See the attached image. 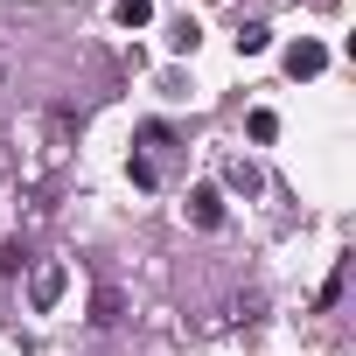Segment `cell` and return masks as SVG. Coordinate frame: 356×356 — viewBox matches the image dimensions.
<instances>
[{
  "label": "cell",
  "instance_id": "cell-1",
  "mask_svg": "<svg viewBox=\"0 0 356 356\" xmlns=\"http://www.w3.org/2000/svg\"><path fill=\"white\" fill-rule=\"evenodd\" d=\"M91 321H98V328H119V321H126V293H119V286H98V293H91Z\"/></svg>",
  "mask_w": 356,
  "mask_h": 356
},
{
  "label": "cell",
  "instance_id": "cell-2",
  "mask_svg": "<svg viewBox=\"0 0 356 356\" xmlns=\"http://www.w3.org/2000/svg\"><path fill=\"white\" fill-rule=\"evenodd\" d=\"M321 63H328V49H321V42H293V49H286V70H293V77H314Z\"/></svg>",
  "mask_w": 356,
  "mask_h": 356
},
{
  "label": "cell",
  "instance_id": "cell-3",
  "mask_svg": "<svg viewBox=\"0 0 356 356\" xmlns=\"http://www.w3.org/2000/svg\"><path fill=\"white\" fill-rule=\"evenodd\" d=\"M63 286H70V280H63V266H42L29 293H35V307H56V300H63Z\"/></svg>",
  "mask_w": 356,
  "mask_h": 356
},
{
  "label": "cell",
  "instance_id": "cell-4",
  "mask_svg": "<svg viewBox=\"0 0 356 356\" xmlns=\"http://www.w3.org/2000/svg\"><path fill=\"white\" fill-rule=\"evenodd\" d=\"M189 217H196L203 231H217V224H224V203H217V189H196V196H189Z\"/></svg>",
  "mask_w": 356,
  "mask_h": 356
},
{
  "label": "cell",
  "instance_id": "cell-5",
  "mask_svg": "<svg viewBox=\"0 0 356 356\" xmlns=\"http://www.w3.org/2000/svg\"><path fill=\"white\" fill-rule=\"evenodd\" d=\"M224 182L245 189V196H259V168H252V161H231V168H224Z\"/></svg>",
  "mask_w": 356,
  "mask_h": 356
},
{
  "label": "cell",
  "instance_id": "cell-6",
  "mask_svg": "<svg viewBox=\"0 0 356 356\" xmlns=\"http://www.w3.org/2000/svg\"><path fill=\"white\" fill-rule=\"evenodd\" d=\"M238 49H245V56H259V49H266V29H259V22H252V29H238Z\"/></svg>",
  "mask_w": 356,
  "mask_h": 356
},
{
  "label": "cell",
  "instance_id": "cell-7",
  "mask_svg": "<svg viewBox=\"0 0 356 356\" xmlns=\"http://www.w3.org/2000/svg\"><path fill=\"white\" fill-rule=\"evenodd\" d=\"M119 22L133 29V22H147V0H119Z\"/></svg>",
  "mask_w": 356,
  "mask_h": 356
},
{
  "label": "cell",
  "instance_id": "cell-8",
  "mask_svg": "<svg viewBox=\"0 0 356 356\" xmlns=\"http://www.w3.org/2000/svg\"><path fill=\"white\" fill-rule=\"evenodd\" d=\"M0 91H8V56H0Z\"/></svg>",
  "mask_w": 356,
  "mask_h": 356
}]
</instances>
